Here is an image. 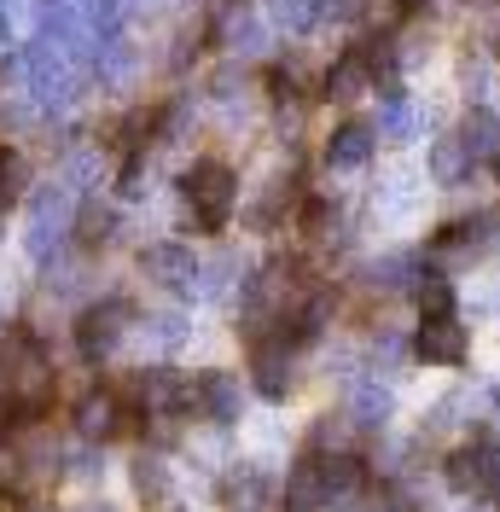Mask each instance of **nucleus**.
Masks as SVG:
<instances>
[{
	"instance_id": "f257e3e1",
	"label": "nucleus",
	"mask_w": 500,
	"mask_h": 512,
	"mask_svg": "<svg viewBox=\"0 0 500 512\" xmlns=\"http://www.w3.org/2000/svg\"><path fill=\"white\" fill-rule=\"evenodd\" d=\"M0 390L12 396V408L18 419H41V408L53 402V361L41 350V338L24 332V326H12L6 338H0Z\"/></svg>"
},
{
	"instance_id": "f03ea898",
	"label": "nucleus",
	"mask_w": 500,
	"mask_h": 512,
	"mask_svg": "<svg viewBox=\"0 0 500 512\" xmlns=\"http://www.w3.org/2000/svg\"><path fill=\"white\" fill-rule=\"evenodd\" d=\"M187 210L192 222L204 227V233H221L227 227V216H233V204H239V175L227 169L221 158H198L187 169Z\"/></svg>"
},
{
	"instance_id": "7ed1b4c3",
	"label": "nucleus",
	"mask_w": 500,
	"mask_h": 512,
	"mask_svg": "<svg viewBox=\"0 0 500 512\" xmlns=\"http://www.w3.org/2000/svg\"><path fill=\"white\" fill-rule=\"evenodd\" d=\"M128 320H134V309H128L123 297L82 309V320H76V350H82V361H105V355L123 344V326H128Z\"/></svg>"
},
{
	"instance_id": "20e7f679",
	"label": "nucleus",
	"mask_w": 500,
	"mask_h": 512,
	"mask_svg": "<svg viewBox=\"0 0 500 512\" xmlns=\"http://www.w3.org/2000/svg\"><path fill=\"white\" fill-rule=\"evenodd\" d=\"M70 216H76V192L64 187H47L41 198L30 204V251L35 256H53L70 233Z\"/></svg>"
},
{
	"instance_id": "39448f33",
	"label": "nucleus",
	"mask_w": 500,
	"mask_h": 512,
	"mask_svg": "<svg viewBox=\"0 0 500 512\" xmlns=\"http://www.w3.org/2000/svg\"><path fill=\"white\" fill-rule=\"evenodd\" d=\"M134 408L123 402V390L117 384H105V390H88L82 402H76V431L88 437V443H99V437H117V431H128L134 425Z\"/></svg>"
},
{
	"instance_id": "423d86ee",
	"label": "nucleus",
	"mask_w": 500,
	"mask_h": 512,
	"mask_svg": "<svg viewBox=\"0 0 500 512\" xmlns=\"http://www.w3.org/2000/svg\"><path fill=\"white\" fill-rule=\"evenodd\" d=\"M413 355L425 367H460L466 361V326L454 315H425L413 332Z\"/></svg>"
},
{
	"instance_id": "0eeeda50",
	"label": "nucleus",
	"mask_w": 500,
	"mask_h": 512,
	"mask_svg": "<svg viewBox=\"0 0 500 512\" xmlns=\"http://www.w3.org/2000/svg\"><path fill=\"white\" fill-rule=\"evenodd\" d=\"M250 379H256V390L268 396V402H285L291 396V344L285 338H250Z\"/></svg>"
},
{
	"instance_id": "6e6552de",
	"label": "nucleus",
	"mask_w": 500,
	"mask_h": 512,
	"mask_svg": "<svg viewBox=\"0 0 500 512\" xmlns=\"http://www.w3.org/2000/svg\"><path fill=\"white\" fill-rule=\"evenodd\" d=\"M140 274H146L152 286L192 291L198 286V256H192V245H181V239H163V245H152V251L140 256Z\"/></svg>"
},
{
	"instance_id": "1a4fd4ad",
	"label": "nucleus",
	"mask_w": 500,
	"mask_h": 512,
	"mask_svg": "<svg viewBox=\"0 0 500 512\" xmlns=\"http://www.w3.org/2000/svg\"><path fill=\"white\" fill-rule=\"evenodd\" d=\"M239 379L233 373H198L192 379V414H204L210 425H233L239 419Z\"/></svg>"
},
{
	"instance_id": "9d476101",
	"label": "nucleus",
	"mask_w": 500,
	"mask_h": 512,
	"mask_svg": "<svg viewBox=\"0 0 500 512\" xmlns=\"http://www.w3.org/2000/svg\"><path fill=\"white\" fill-rule=\"evenodd\" d=\"M373 64H367V53L361 47H349V53H338L332 59V70H326V99H338V105H349V99H367L373 94Z\"/></svg>"
},
{
	"instance_id": "9b49d317",
	"label": "nucleus",
	"mask_w": 500,
	"mask_h": 512,
	"mask_svg": "<svg viewBox=\"0 0 500 512\" xmlns=\"http://www.w3.org/2000/svg\"><path fill=\"white\" fill-rule=\"evenodd\" d=\"M373 146H378V134L367 123H338L332 140H326V169H361L373 158Z\"/></svg>"
},
{
	"instance_id": "f8f14e48",
	"label": "nucleus",
	"mask_w": 500,
	"mask_h": 512,
	"mask_svg": "<svg viewBox=\"0 0 500 512\" xmlns=\"http://www.w3.org/2000/svg\"><path fill=\"white\" fill-rule=\"evenodd\" d=\"M326 507V483H320V460L303 454L291 472H285V512H320Z\"/></svg>"
},
{
	"instance_id": "ddd939ff",
	"label": "nucleus",
	"mask_w": 500,
	"mask_h": 512,
	"mask_svg": "<svg viewBox=\"0 0 500 512\" xmlns=\"http://www.w3.org/2000/svg\"><path fill=\"white\" fill-rule=\"evenodd\" d=\"M134 489H140V501H146V512H181V501H175V483H169V466L163 460H134Z\"/></svg>"
},
{
	"instance_id": "4468645a",
	"label": "nucleus",
	"mask_w": 500,
	"mask_h": 512,
	"mask_svg": "<svg viewBox=\"0 0 500 512\" xmlns=\"http://www.w3.org/2000/svg\"><path fill=\"white\" fill-rule=\"evenodd\" d=\"M419 128H425V117L413 111V99H402L396 88L378 99V134H384V140H396V146H402V140H413Z\"/></svg>"
},
{
	"instance_id": "2eb2a0df",
	"label": "nucleus",
	"mask_w": 500,
	"mask_h": 512,
	"mask_svg": "<svg viewBox=\"0 0 500 512\" xmlns=\"http://www.w3.org/2000/svg\"><path fill=\"white\" fill-rule=\"evenodd\" d=\"M460 140L471 146V158H500V117L495 105H471L466 111V128H460Z\"/></svg>"
},
{
	"instance_id": "dca6fc26",
	"label": "nucleus",
	"mask_w": 500,
	"mask_h": 512,
	"mask_svg": "<svg viewBox=\"0 0 500 512\" xmlns=\"http://www.w3.org/2000/svg\"><path fill=\"white\" fill-rule=\"evenodd\" d=\"M471 146L460 140V134H448V140H437L431 146V181H442V187H454V181H466L471 175Z\"/></svg>"
},
{
	"instance_id": "f3484780",
	"label": "nucleus",
	"mask_w": 500,
	"mask_h": 512,
	"mask_svg": "<svg viewBox=\"0 0 500 512\" xmlns=\"http://www.w3.org/2000/svg\"><path fill=\"white\" fill-rule=\"evenodd\" d=\"M274 507V483L262 472H239L227 478V512H268Z\"/></svg>"
},
{
	"instance_id": "a211bd4d",
	"label": "nucleus",
	"mask_w": 500,
	"mask_h": 512,
	"mask_svg": "<svg viewBox=\"0 0 500 512\" xmlns=\"http://www.w3.org/2000/svg\"><path fill=\"white\" fill-rule=\"evenodd\" d=\"M384 414H390V390L373 379L355 384V396H349V425H361V431H378L384 425Z\"/></svg>"
},
{
	"instance_id": "6ab92c4d",
	"label": "nucleus",
	"mask_w": 500,
	"mask_h": 512,
	"mask_svg": "<svg viewBox=\"0 0 500 512\" xmlns=\"http://www.w3.org/2000/svg\"><path fill=\"white\" fill-rule=\"evenodd\" d=\"M419 309L425 315H454V280L448 274H419Z\"/></svg>"
},
{
	"instance_id": "aec40b11",
	"label": "nucleus",
	"mask_w": 500,
	"mask_h": 512,
	"mask_svg": "<svg viewBox=\"0 0 500 512\" xmlns=\"http://www.w3.org/2000/svg\"><path fill=\"white\" fill-rule=\"evenodd\" d=\"M146 326H152V332H146L152 350H175V344H181V315H152Z\"/></svg>"
},
{
	"instance_id": "412c9836",
	"label": "nucleus",
	"mask_w": 500,
	"mask_h": 512,
	"mask_svg": "<svg viewBox=\"0 0 500 512\" xmlns=\"http://www.w3.org/2000/svg\"><path fill=\"white\" fill-rule=\"evenodd\" d=\"M18 187H24V158L0 152V198H18Z\"/></svg>"
},
{
	"instance_id": "4be33fe9",
	"label": "nucleus",
	"mask_w": 500,
	"mask_h": 512,
	"mask_svg": "<svg viewBox=\"0 0 500 512\" xmlns=\"http://www.w3.org/2000/svg\"><path fill=\"white\" fill-rule=\"evenodd\" d=\"M6 419H18V408H12V396L0 390V425H6Z\"/></svg>"
},
{
	"instance_id": "5701e85b",
	"label": "nucleus",
	"mask_w": 500,
	"mask_h": 512,
	"mask_svg": "<svg viewBox=\"0 0 500 512\" xmlns=\"http://www.w3.org/2000/svg\"><path fill=\"white\" fill-rule=\"evenodd\" d=\"M402 6H407V12H413V6H425V0H402Z\"/></svg>"
},
{
	"instance_id": "b1692460",
	"label": "nucleus",
	"mask_w": 500,
	"mask_h": 512,
	"mask_svg": "<svg viewBox=\"0 0 500 512\" xmlns=\"http://www.w3.org/2000/svg\"><path fill=\"white\" fill-rule=\"evenodd\" d=\"M0 47H6V24H0Z\"/></svg>"
},
{
	"instance_id": "393cba45",
	"label": "nucleus",
	"mask_w": 500,
	"mask_h": 512,
	"mask_svg": "<svg viewBox=\"0 0 500 512\" xmlns=\"http://www.w3.org/2000/svg\"><path fill=\"white\" fill-rule=\"evenodd\" d=\"M483 6H500V0H483Z\"/></svg>"
},
{
	"instance_id": "a878e982",
	"label": "nucleus",
	"mask_w": 500,
	"mask_h": 512,
	"mask_svg": "<svg viewBox=\"0 0 500 512\" xmlns=\"http://www.w3.org/2000/svg\"><path fill=\"white\" fill-rule=\"evenodd\" d=\"M35 512H53V507H35Z\"/></svg>"
},
{
	"instance_id": "bb28decb",
	"label": "nucleus",
	"mask_w": 500,
	"mask_h": 512,
	"mask_svg": "<svg viewBox=\"0 0 500 512\" xmlns=\"http://www.w3.org/2000/svg\"><path fill=\"white\" fill-rule=\"evenodd\" d=\"M94 512H111V507H94Z\"/></svg>"
}]
</instances>
